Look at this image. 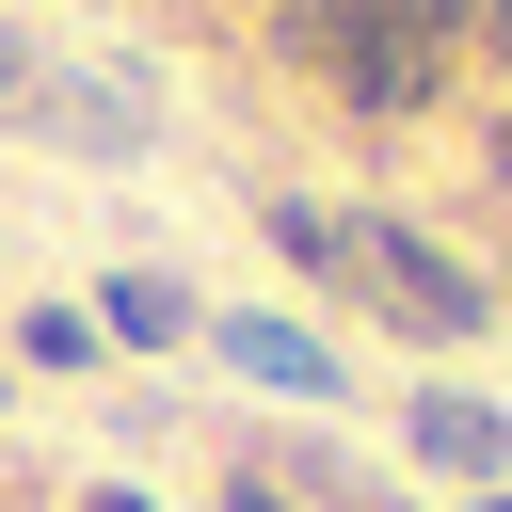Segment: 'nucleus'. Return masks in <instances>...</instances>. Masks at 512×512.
I'll use <instances>...</instances> for the list:
<instances>
[{
  "instance_id": "1",
  "label": "nucleus",
  "mask_w": 512,
  "mask_h": 512,
  "mask_svg": "<svg viewBox=\"0 0 512 512\" xmlns=\"http://www.w3.org/2000/svg\"><path fill=\"white\" fill-rule=\"evenodd\" d=\"M304 48H320L368 112H416V96H432V32H416V0H320Z\"/></svg>"
},
{
  "instance_id": "2",
  "label": "nucleus",
  "mask_w": 512,
  "mask_h": 512,
  "mask_svg": "<svg viewBox=\"0 0 512 512\" xmlns=\"http://www.w3.org/2000/svg\"><path fill=\"white\" fill-rule=\"evenodd\" d=\"M368 304L400 320V336H480L496 304H480V272L464 256H432L416 224H368Z\"/></svg>"
},
{
  "instance_id": "3",
  "label": "nucleus",
  "mask_w": 512,
  "mask_h": 512,
  "mask_svg": "<svg viewBox=\"0 0 512 512\" xmlns=\"http://www.w3.org/2000/svg\"><path fill=\"white\" fill-rule=\"evenodd\" d=\"M16 112H32V128H64V144H96V160H128V144H144V96H112V80H32Z\"/></svg>"
},
{
  "instance_id": "4",
  "label": "nucleus",
  "mask_w": 512,
  "mask_h": 512,
  "mask_svg": "<svg viewBox=\"0 0 512 512\" xmlns=\"http://www.w3.org/2000/svg\"><path fill=\"white\" fill-rule=\"evenodd\" d=\"M416 464H448V480H496V464H512V416L432 384V400H416Z\"/></svg>"
},
{
  "instance_id": "5",
  "label": "nucleus",
  "mask_w": 512,
  "mask_h": 512,
  "mask_svg": "<svg viewBox=\"0 0 512 512\" xmlns=\"http://www.w3.org/2000/svg\"><path fill=\"white\" fill-rule=\"evenodd\" d=\"M224 352H240L256 384H304V400H336V352H320V336H288V320H224Z\"/></svg>"
},
{
  "instance_id": "6",
  "label": "nucleus",
  "mask_w": 512,
  "mask_h": 512,
  "mask_svg": "<svg viewBox=\"0 0 512 512\" xmlns=\"http://www.w3.org/2000/svg\"><path fill=\"white\" fill-rule=\"evenodd\" d=\"M112 336L176 352V336H192V288H176V272H112Z\"/></svg>"
},
{
  "instance_id": "7",
  "label": "nucleus",
  "mask_w": 512,
  "mask_h": 512,
  "mask_svg": "<svg viewBox=\"0 0 512 512\" xmlns=\"http://www.w3.org/2000/svg\"><path fill=\"white\" fill-rule=\"evenodd\" d=\"M32 80H48V64H32V32H0V112H16Z\"/></svg>"
},
{
  "instance_id": "8",
  "label": "nucleus",
  "mask_w": 512,
  "mask_h": 512,
  "mask_svg": "<svg viewBox=\"0 0 512 512\" xmlns=\"http://www.w3.org/2000/svg\"><path fill=\"white\" fill-rule=\"evenodd\" d=\"M416 32H432V48H464V32H480V0H416Z\"/></svg>"
},
{
  "instance_id": "9",
  "label": "nucleus",
  "mask_w": 512,
  "mask_h": 512,
  "mask_svg": "<svg viewBox=\"0 0 512 512\" xmlns=\"http://www.w3.org/2000/svg\"><path fill=\"white\" fill-rule=\"evenodd\" d=\"M480 32H496V48H512V0H480Z\"/></svg>"
},
{
  "instance_id": "10",
  "label": "nucleus",
  "mask_w": 512,
  "mask_h": 512,
  "mask_svg": "<svg viewBox=\"0 0 512 512\" xmlns=\"http://www.w3.org/2000/svg\"><path fill=\"white\" fill-rule=\"evenodd\" d=\"M80 512H144V496H80Z\"/></svg>"
},
{
  "instance_id": "11",
  "label": "nucleus",
  "mask_w": 512,
  "mask_h": 512,
  "mask_svg": "<svg viewBox=\"0 0 512 512\" xmlns=\"http://www.w3.org/2000/svg\"><path fill=\"white\" fill-rule=\"evenodd\" d=\"M496 512H512V496H496Z\"/></svg>"
}]
</instances>
